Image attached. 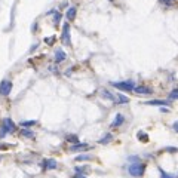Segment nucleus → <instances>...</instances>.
<instances>
[{"label": "nucleus", "instance_id": "nucleus-1", "mask_svg": "<svg viewBox=\"0 0 178 178\" xmlns=\"http://www.w3.org/2000/svg\"><path fill=\"white\" fill-rule=\"evenodd\" d=\"M13 131H15V123L12 122V119H9V117L3 119V122H2V129H0V138L6 137L8 134L13 132Z\"/></svg>", "mask_w": 178, "mask_h": 178}, {"label": "nucleus", "instance_id": "nucleus-2", "mask_svg": "<svg viewBox=\"0 0 178 178\" xmlns=\"http://www.w3.org/2000/svg\"><path fill=\"white\" fill-rule=\"evenodd\" d=\"M145 171V165L141 163V162H137V163H131L128 168V172L132 175V177H143Z\"/></svg>", "mask_w": 178, "mask_h": 178}, {"label": "nucleus", "instance_id": "nucleus-3", "mask_svg": "<svg viewBox=\"0 0 178 178\" xmlns=\"http://www.w3.org/2000/svg\"><path fill=\"white\" fill-rule=\"evenodd\" d=\"M111 85L114 88L120 89L123 92H132L135 89V85H134V80H123V82H111Z\"/></svg>", "mask_w": 178, "mask_h": 178}, {"label": "nucleus", "instance_id": "nucleus-4", "mask_svg": "<svg viewBox=\"0 0 178 178\" xmlns=\"http://www.w3.org/2000/svg\"><path fill=\"white\" fill-rule=\"evenodd\" d=\"M61 40H62V43L67 45V46H70V45H71V39H70V25H68V22H65V24H64V27H62Z\"/></svg>", "mask_w": 178, "mask_h": 178}, {"label": "nucleus", "instance_id": "nucleus-5", "mask_svg": "<svg viewBox=\"0 0 178 178\" xmlns=\"http://www.w3.org/2000/svg\"><path fill=\"white\" fill-rule=\"evenodd\" d=\"M12 91V82L11 80H2L0 82V95H9Z\"/></svg>", "mask_w": 178, "mask_h": 178}, {"label": "nucleus", "instance_id": "nucleus-6", "mask_svg": "<svg viewBox=\"0 0 178 178\" xmlns=\"http://www.w3.org/2000/svg\"><path fill=\"white\" fill-rule=\"evenodd\" d=\"M42 166H43L45 169H56V168H58V163H56V160H54V159H45V160L42 162Z\"/></svg>", "mask_w": 178, "mask_h": 178}, {"label": "nucleus", "instance_id": "nucleus-7", "mask_svg": "<svg viewBox=\"0 0 178 178\" xmlns=\"http://www.w3.org/2000/svg\"><path fill=\"white\" fill-rule=\"evenodd\" d=\"M145 106H157V107H163V106H169V101H163V100H150L143 102Z\"/></svg>", "mask_w": 178, "mask_h": 178}, {"label": "nucleus", "instance_id": "nucleus-8", "mask_svg": "<svg viewBox=\"0 0 178 178\" xmlns=\"http://www.w3.org/2000/svg\"><path fill=\"white\" fill-rule=\"evenodd\" d=\"M134 92H135V94H139V95H150V94H153V91H151L150 88H147V86H135Z\"/></svg>", "mask_w": 178, "mask_h": 178}, {"label": "nucleus", "instance_id": "nucleus-9", "mask_svg": "<svg viewBox=\"0 0 178 178\" xmlns=\"http://www.w3.org/2000/svg\"><path fill=\"white\" fill-rule=\"evenodd\" d=\"M100 95H101V98H104V100H107V101H113V102H116V97L111 94L110 91H107V89H102L100 92Z\"/></svg>", "mask_w": 178, "mask_h": 178}, {"label": "nucleus", "instance_id": "nucleus-10", "mask_svg": "<svg viewBox=\"0 0 178 178\" xmlns=\"http://www.w3.org/2000/svg\"><path fill=\"white\" fill-rule=\"evenodd\" d=\"M123 122H125V117H123V114H116V117H114V120H113V123H111V128H119L120 125H123Z\"/></svg>", "mask_w": 178, "mask_h": 178}, {"label": "nucleus", "instance_id": "nucleus-11", "mask_svg": "<svg viewBox=\"0 0 178 178\" xmlns=\"http://www.w3.org/2000/svg\"><path fill=\"white\" fill-rule=\"evenodd\" d=\"M76 15H77V9L74 8V6H71V8H68V11H67L65 17L68 21H74L76 19Z\"/></svg>", "mask_w": 178, "mask_h": 178}, {"label": "nucleus", "instance_id": "nucleus-12", "mask_svg": "<svg viewBox=\"0 0 178 178\" xmlns=\"http://www.w3.org/2000/svg\"><path fill=\"white\" fill-rule=\"evenodd\" d=\"M65 60V52L62 49H56V52H55V62L58 64V62H62Z\"/></svg>", "mask_w": 178, "mask_h": 178}, {"label": "nucleus", "instance_id": "nucleus-13", "mask_svg": "<svg viewBox=\"0 0 178 178\" xmlns=\"http://www.w3.org/2000/svg\"><path fill=\"white\" fill-rule=\"evenodd\" d=\"M88 149V144H85V143H77V144H74L70 147V151H82V150H86Z\"/></svg>", "mask_w": 178, "mask_h": 178}, {"label": "nucleus", "instance_id": "nucleus-14", "mask_svg": "<svg viewBox=\"0 0 178 178\" xmlns=\"http://www.w3.org/2000/svg\"><path fill=\"white\" fill-rule=\"evenodd\" d=\"M129 102V98L125 97L122 94H117V98H116V104H128Z\"/></svg>", "mask_w": 178, "mask_h": 178}, {"label": "nucleus", "instance_id": "nucleus-15", "mask_svg": "<svg viewBox=\"0 0 178 178\" xmlns=\"http://www.w3.org/2000/svg\"><path fill=\"white\" fill-rule=\"evenodd\" d=\"M111 139H113V135H111V134H107L106 137H102L101 139H98V143H100V144H108Z\"/></svg>", "mask_w": 178, "mask_h": 178}, {"label": "nucleus", "instance_id": "nucleus-16", "mask_svg": "<svg viewBox=\"0 0 178 178\" xmlns=\"http://www.w3.org/2000/svg\"><path fill=\"white\" fill-rule=\"evenodd\" d=\"M65 139L68 141V143H73V144H77V143H79V137H77V135H67Z\"/></svg>", "mask_w": 178, "mask_h": 178}, {"label": "nucleus", "instance_id": "nucleus-17", "mask_svg": "<svg viewBox=\"0 0 178 178\" xmlns=\"http://www.w3.org/2000/svg\"><path fill=\"white\" fill-rule=\"evenodd\" d=\"M21 134L24 135V137H27V138H34V132H33V131H28L27 128H24V129H22Z\"/></svg>", "mask_w": 178, "mask_h": 178}, {"label": "nucleus", "instance_id": "nucleus-18", "mask_svg": "<svg viewBox=\"0 0 178 178\" xmlns=\"http://www.w3.org/2000/svg\"><path fill=\"white\" fill-rule=\"evenodd\" d=\"M169 100L174 101V100H178V88L172 89L171 92H169Z\"/></svg>", "mask_w": 178, "mask_h": 178}, {"label": "nucleus", "instance_id": "nucleus-19", "mask_svg": "<svg viewBox=\"0 0 178 178\" xmlns=\"http://www.w3.org/2000/svg\"><path fill=\"white\" fill-rule=\"evenodd\" d=\"M91 159H92V157H91V156H89V154H79L77 157H76V160H77V162H85V160H91Z\"/></svg>", "mask_w": 178, "mask_h": 178}, {"label": "nucleus", "instance_id": "nucleus-20", "mask_svg": "<svg viewBox=\"0 0 178 178\" xmlns=\"http://www.w3.org/2000/svg\"><path fill=\"white\" fill-rule=\"evenodd\" d=\"M36 120H25V122H21V126L22 128H28V126H34L36 125Z\"/></svg>", "mask_w": 178, "mask_h": 178}, {"label": "nucleus", "instance_id": "nucleus-21", "mask_svg": "<svg viewBox=\"0 0 178 178\" xmlns=\"http://www.w3.org/2000/svg\"><path fill=\"white\" fill-rule=\"evenodd\" d=\"M138 139H141L143 143H147V141H149V135L141 131V132H138Z\"/></svg>", "mask_w": 178, "mask_h": 178}, {"label": "nucleus", "instance_id": "nucleus-22", "mask_svg": "<svg viewBox=\"0 0 178 178\" xmlns=\"http://www.w3.org/2000/svg\"><path fill=\"white\" fill-rule=\"evenodd\" d=\"M160 171V178H175L174 175H171V174H168V172H165L163 169H159Z\"/></svg>", "mask_w": 178, "mask_h": 178}, {"label": "nucleus", "instance_id": "nucleus-23", "mask_svg": "<svg viewBox=\"0 0 178 178\" xmlns=\"http://www.w3.org/2000/svg\"><path fill=\"white\" fill-rule=\"evenodd\" d=\"M60 21H61V13H60V12H56L55 17H54V24H55V25H58V24H60Z\"/></svg>", "mask_w": 178, "mask_h": 178}, {"label": "nucleus", "instance_id": "nucleus-24", "mask_svg": "<svg viewBox=\"0 0 178 178\" xmlns=\"http://www.w3.org/2000/svg\"><path fill=\"white\" fill-rule=\"evenodd\" d=\"M172 129L175 131V132H178V120H177V122H174V123H172Z\"/></svg>", "mask_w": 178, "mask_h": 178}, {"label": "nucleus", "instance_id": "nucleus-25", "mask_svg": "<svg viewBox=\"0 0 178 178\" xmlns=\"http://www.w3.org/2000/svg\"><path fill=\"white\" fill-rule=\"evenodd\" d=\"M162 2H163V3H166V5H171V3L175 2V0H162Z\"/></svg>", "mask_w": 178, "mask_h": 178}, {"label": "nucleus", "instance_id": "nucleus-26", "mask_svg": "<svg viewBox=\"0 0 178 178\" xmlns=\"http://www.w3.org/2000/svg\"><path fill=\"white\" fill-rule=\"evenodd\" d=\"M45 42H46V43H52V42H54V39L50 37V39H46V40H45Z\"/></svg>", "mask_w": 178, "mask_h": 178}, {"label": "nucleus", "instance_id": "nucleus-27", "mask_svg": "<svg viewBox=\"0 0 178 178\" xmlns=\"http://www.w3.org/2000/svg\"><path fill=\"white\" fill-rule=\"evenodd\" d=\"M74 178H86V177H85V175H80V174H79V175H76Z\"/></svg>", "mask_w": 178, "mask_h": 178}]
</instances>
